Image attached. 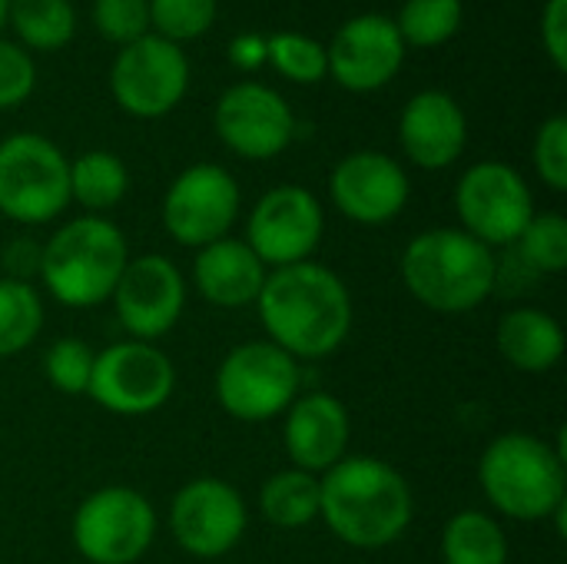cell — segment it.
<instances>
[{
    "label": "cell",
    "instance_id": "9a60e30c",
    "mask_svg": "<svg viewBox=\"0 0 567 564\" xmlns=\"http://www.w3.org/2000/svg\"><path fill=\"white\" fill-rule=\"evenodd\" d=\"M169 525L179 548L196 558H219L243 539L246 505L233 485L219 479H196L176 492Z\"/></svg>",
    "mask_w": 567,
    "mask_h": 564
},
{
    "label": "cell",
    "instance_id": "44dd1931",
    "mask_svg": "<svg viewBox=\"0 0 567 564\" xmlns=\"http://www.w3.org/2000/svg\"><path fill=\"white\" fill-rule=\"evenodd\" d=\"M266 276V266L243 239H216L196 256V286L213 306L223 309L256 302Z\"/></svg>",
    "mask_w": 567,
    "mask_h": 564
},
{
    "label": "cell",
    "instance_id": "e575fe53",
    "mask_svg": "<svg viewBox=\"0 0 567 564\" xmlns=\"http://www.w3.org/2000/svg\"><path fill=\"white\" fill-rule=\"evenodd\" d=\"M37 86V66L30 53L10 40H0V110L20 106Z\"/></svg>",
    "mask_w": 567,
    "mask_h": 564
},
{
    "label": "cell",
    "instance_id": "d4e9b609",
    "mask_svg": "<svg viewBox=\"0 0 567 564\" xmlns=\"http://www.w3.org/2000/svg\"><path fill=\"white\" fill-rule=\"evenodd\" d=\"M445 564H505L508 542L505 532L482 512H462L445 525L442 535Z\"/></svg>",
    "mask_w": 567,
    "mask_h": 564
},
{
    "label": "cell",
    "instance_id": "2e32d148",
    "mask_svg": "<svg viewBox=\"0 0 567 564\" xmlns=\"http://www.w3.org/2000/svg\"><path fill=\"white\" fill-rule=\"evenodd\" d=\"M110 299L116 302L123 329L140 342H150L176 326L186 302V286L166 256H140L126 259Z\"/></svg>",
    "mask_w": 567,
    "mask_h": 564
},
{
    "label": "cell",
    "instance_id": "7a4b0ae2",
    "mask_svg": "<svg viewBox=\"0 0 567 564\" xmlns=\"http://www.w3.org/2000/svg\"><path fill=\"white\" fill-rule=\"evenodd\" d=\"M319 515L352 548H385L412 522L409 482L379 459H342L319 479Z\"/></svg>",
    "mask_w": 567,
    "mask_h": 564
},
{
    "label": "cell",
    "instance_id": "277c9868",
    "mask_svg": "<svg viewBox=\"0 0 567 564\" xmlns=\"http://www.w3.org/2000/svg\"><path fill=\"white\" fill-rule=\"evenodd\" d=\"M126 266L123 233L100 216L70 219L40 253V276L53 299L73 309L100 306L113 296Z\"/></svg>",
    "mask_w": 567,
    "mask_h": 564
},
{
    "label": "cell",
    "instance_id": "603a6c76",
    "mask_svg": "<svg viewBox=\"0 0 567 564\" xmlns=\"http://www.w3.org/2000/svg\"><path fill=\"white\" fill-rule=\"evenodd\" d=\"M7 20L23 47L30 50H60L76 33V13L70 0H10Z\"/></svg>",
    "mask_w": 567,
    "mask_h": 564
},
{
    "label": "cell",
    "instance_id": "f1b7e54d",
    "mask_svg": "<svg viewBox=\"0 0 567 564\" xmlns=\"http://www.w3.org/2000/svg\"><path fill=\"white\" fill-rule=\"evenodd\" d=\"M266 60L292 83H319L329 73L326 47L296 30H279L266 37Z\"/></svg>",
    "mask_w": 567,
    "mask_h": 564
},
{
    "label": "cell",
    "instance_id": "484cf974",
    "mask_svg": "<svg viewBox=\"0 0 567 564\" xmlns=\"http://www.w3.org/2000/svg\"><path fill=\"white\" fill-rule=\"evenodd\" d=\"M259 505L276 529H302L319 515V479L299 469L279 472L262 485Z\"/></svg>",
    "mask_w": 567,
    "mask_h": 564
},
{
    "label": "cell",
    "instance_id": "4316f807",
    "mask_svg": "<svg viewBox=\"0 0 567 564\" xmlns=\"http://www.w3.org/2000/svg\"><path fill=\"white\" fill-rule=\"evenodd\" d=\"M462 0H405L395 20V30L405 47H442L462 27Z\"/></svg>",
    "mask_w": 567,
    "mask_h": 564
},
{
    "label": "cell",
    "instance_id": "7402d4cb",
    "mask_svg": "<svg viewBox=\"0 0 567 564\" xmlns=\"http://www.w3.org/2000/svg\"><path fill=\"white\" fill-rule=\"evenodd\" d=\"M502 356L522 372H545L565 356V332L542 309H515L498 326Z\"/></svg>",
    "mask_w": 567,
    "mask_h": 564
},
{
    "label": "cell",
    "instance_id": "5bb4252c",
    "mask_svg": "<svg viewBox=\"0 0 567 564\" xmlns=\"http://www.w3.org/2000/svg\"><path fill=\"white\" fill-rule=\"evenodd\" d=\"M219 140L246 160H272L296 136L289 103L266 83H236L216 103Z\"/></svg>",
    "mask_w": 567,
    "mask_h": 564
},
{
    "label": "cell",
    "instance_id": "4dcf8cb0",
    "mask_svg": "<svg viewBox=\"0 0 567 564\" xmlns=\"http://www.w3.org/2000/svg\"><path fill=\"white\" fill-rule=\"evenodd\" d=\"M216 0H150V27L169 43L203 37L216 20Z\"/></svg>",
    "mask_w": 567,
    "mask_h": 564
},
{
    "label": "cell",
    "instance_id": "3957f363",
    "mask_svg": "<svg viewBox=\"0 0 567 564\" xmlns=\"http://www.w3.org/2000/svg\"><path fill=\"white\" fill-rule=\"evenodd\" d=\"M402 279L422 306L435 312H468L492 296L498 263L492 249L465 229H429L409 243Z\"/></svg>",
    "mask_w": 567,
    "mask_h": 564
},
{
    "label": "cell",
    "instance_id": "d6986e66",
    "mask_svg": "<svg viewBox=\"0 0 567 564\" xmlns=\"http://www.w3.org/2000/svg\"><path fill=\"white\" fill-rule=\"evenodd\" d=\"M399 140L409 160L422 170H445L468 143L465 110L445 90H422L402 110Z\"/></svg>",
    "mask_w": 567,
    "mask_h": 564
},
{
    "label": "cell",
    "instance_id": "f546056e",
    "mask_svg": "<svg viewBox=\"0 0 567 564\" xmlns=\"http://www.w3.org/2000/svg\"><path fill=\"white\" fill-rule=\"evenodd\" d=\"M518 256L535 273H561L567 266V223L561 213H535L518 236Z\"/></svg>",
    "mask_w": 567,
    "mask_h": 564
},
{
    "label": "cell",
    "instance_id": "8992f818",
    "mask_svg": "<svg viewBox=\"0 0 567 564\" xmlns=\"http://www.w3.org/2000/svg\"><path fill=\"white\" fill-rule=\"evenodd\" d=\"M70 203V160L37 133L0 143V213L17 223H50Z\"/></svg>",
    "mask_w": 567,
    "mask_h": 564
},
{
    "label": "cell",
    "instance_id": "83f0119b",
    "mask_svg": "<svg viewBox=\"0 0 567 564\" xmlns=\"http://www.w3.org/2000/svg\"><path fill=\"white\" fill-rule=\"evenodd\" d=\"M43 326L40 296L20 279H0V359L23 352Z\"/></svg>",
    "mask_w": 567,
    "mask_h": 564
},
{
    "label": "cell",
    "instance_id": "836d02e7",
    "mask_svg": "<svg viewBox=\"0 0 567 564\" xmlns=\"http://www.w3.org/2000/svg\"><path fill=\"white\" fill-rule=\"evenodd\" d=\"M535 170L538 176L555 189H567V120L558 113L551 120L542 123L538 136H535Z\"/></svg>",
    "mask_w": 567,
    "mask_h": 564
},
{
    "label": "cell",
    "instance_id": "ba28073f",
    "mask_svg": "<svg viewBox=\"0 0 567 564\" xmlns=\"http://www.w3.org/2000/svg\"><path fill=\"white\" fill-rule=\"evenodd\" d=\"M189 86V60L179 43L146 33L120 47L110 66V90L116 103L140 120L169 113Z\"/></svg>",
    "mask_w": 567,
    "mask_h": 564
},
{
    "label": "cell",
    "instance_id": "e0dca14e",
    "mask_svg": "<svg viewBox=\"0 0 567 564\" xmlns=\"http://www.w3.org/2000/svg\"><path fill=\"white\" fill-rule=\"evenodd\" d=\"M329 73L352 93H372L385 86L405 60V43L395 20L382 13H362L339 27L326 47Z\"/></svg>",
    "mask_w": 567,
    "mask_h": 564
},
{
    "label": "cell",
    "instance_id": "4fadbf2b",
    "mask_svg": "<svg viewBox=\"0 0 567 564\" xmlns=\"http://www.w3.org/2000/svg\"><path fill=\"white\" fill-rule=\"evenodd\" d=\"M322 239V206L302 186L269 189L252 216L246 246L259 256L262 266H296L306 263Z\"/></svg>",
    "mask_w": 567,
    "mask_h": 564
},
{
    "label": "cell",
    "instance_id": "74e56055",
    "mask_svg": "<svg viewBox=\"0 0 567 564\" xmlns=\"http://www.w3.org/2000/svg\"><path fill=\"white\" fill-rule=\"evenodd\" d=\"M7 7H10V0H0V27L7 23Z\"/></svg>",
    "mask_w": 567,
    "mask_h": 564
},
{
    "label": "cell",
    "instance_id": "8d00e7d4",
    "mask_svg": "<svg viewBox=\"0 0 567 564\" xmlns=\"http://www.w3.org/2000/svg\"><path fill=\"white\" fill-rule=\"evenodd\" d=\"M229 57L236 66H262L266 63V37H256V33L236 37L229 47Z\"/></svg>",
    "mask_w": 567,
    "mask_h": 564
},
{
    "label": "cell",
    "instance_id": "5b68a950",
    "mask_svg": "<svg viewBox=\"0 0 567 564\" xmlns=\"http://www.w3.org/2000/svg\"><path fill=\"white\" fill-rule=\"evenodd\" d=\"M488 502L518 522H538L565 505V455L535 435L495 439L478 465Z\"/></svg>",
    "mask_w": 567,
    "mask_h": 564
},
{
    "label": "cell",
    "instance_id": "ac0fdd59",
    "mask_svg": "<svg viewBox=\"0 0 567 564\" xmlns=\"http://www.w3.org/2000/svg\"><path fill=\"white\" fill-rule=\"evenodd\" d=\"M332 199L342 216L362 226H382L409 203V176L385 153H352L332 170Z\"/></svg>",
    "mask_w": 567,
    "mask_h": 564
},
{
    "label": "cell",
    "instance_id": "7c38bea8",
    "mask_svg": "<svg viewBox=\"0 0 567 564\" xmlns=\"http://www.w3.org/2000/svg\"><path fill=\"white\" fill-rule=\"evenodd\" d=\"M239 213V186L216 163H196L183 170L166 199H163V226L183 246H209L226 239V229Z\"/></svg>",
    "mask_w": 567,
    "mask_h": 564
},
{
    "label": "cell",
    "instance_id": "8fae6325",
    "mask_svg": "<svg viewBox=\"0 0 567 564\" xmlns=\"http://www.w3.org/2000/svg\"><path fill=\"white\" fill-rule=\"evenodd\" d=\"M176 369L150 342H116L93 359L90 399L116 416H150L173 396Z\"/></svg>",
    "mask_w": 567,
    "mask_h": 564
},
{
    "label": "cell",
    "instance_id": "52a82bcc",
    "mask_svg": "<svg viewBox=\"0 0 567 564\" xmlns=\"http://www.w3.org/2000/svg\"><path fill=\"white\" fill-rule=\"evenodd\" d=\"M216 399L233 419L266 422L299 399V366L272 342H243L216 372Z\"/></svg>",
    "mask_w": 567,
    "mask_h": 564
},
{
    "label": "cell",
    "instance_id": "6da1fadb",
    "mask_svg": "<svg viewBox=\"0 0 567 564\" xmlns=\"http://www.w3.org/2000/svg\"><path fill=\"white\" fill-rule=\"evenodd\" d=\"M256 306L269 342L292 359H322L336 352L352 329L346 283L309 259L269 273Z\"/></svg>",
    "mask_w": 567,
    "mask_h": 564
},
{
    "label": "cell",
    "instance_id": "1f68e13d",
    "mask_svg": "<svg viewBox=\"0 0 567 564\" xmlns=\"http://www.w3.org/2000/svg\"><path fill=\"white\" fill-rule=\"evenodd\" d=\"M93 359H96V356L90 352L86 342H80V339H60V342L50 346L43 369H47V379H50V386H53L56 392L80 396V392H86V386H90Z\"/></svg>",
    "mask_w": 567,
    "mask_h": 564
},
{
    "label": "cell",
    "instance_id": "ffe728a7",
    "mask_svg": "<svg viewBox=\"0 0 567 564\" xmlns=\"http://www.w3.org/2000/svg\"><path fill=\"white\" fill-rule=\"evenodd\" d=\"M349 445V412L329 392L302 396L289 406L286 452L299 472H329Z\"/></svg>",
    "mask_w": 567,
    "mask_h": 564
},
{
    "label": "cell",
    "instance_id": "cb8c5ba5",
    "mask_svg": "<svg viewBox=\"0 0 567 564\" xmlns=\"http://www.w3.org/2000/svg\"><path fill=\"white\" fill-rule=\"evenodd\" d=\"M126 186L130 176L123 160L106 150H90L70 163V199L93 213L113 209L126 196Z\"/></svg>",
    "mask_w": 567,
    "mask_h": 564
},
{
    "label": "cell",
    "instance_id": "9c48e42d",
    "mask_svg": "<svg viewBox=\"0 0 567 564\" xmlns=\"http://www.w3.org/2000/svg\"><path fill=\"white\" fill-rule=\"evenodd\" d=\"M156 535L153 505L133 489L93 492L73 519L76 552L93 564H133L146 555Z\"/></svg>",
    "mask_w": 567,
    "mask_h": 564
},
{
    "label": "cell",
    "instance_id": "30bf717a",
    "mask_svg": "<svg viewBox=\"0 0 567 564\" xmlns=\"http://www.w3.org/2000/svg\"><path fill=\"white\" fill-rule=\"evenodd\" d=\"M455 209L465 233L492 249L518 243L535 216V199L522 173L508 163H475L458 180Z\"/></svg>",
    "mask_w": 567,
    "mask_h": 564
},
{
    "label": "cell",
    "instance_id": "d6a6232c",
    "mask_svg": "<svg viewBox=\"0 0 567 564\" xmlns=\"http://www.w3.org/2000/svg\"><path fill=\"white\" fill-rule=\"evenodd\" d=\"M93 23L110 43H133L150 33V0H93Z\"/></svg>",
    "mask_w": 567,
    "mask_h": 564
},
{
    "label": "cell",
    "instance_id": "d590c367",
    "mask_svg": "<svg viewBox=\"0 0 567 564\" xmlns=\"http://www.w3.org/2000/svg\"><path fill=\"white\" fill-rule=\"evenodd\" d=\"M542 43H545L555 70H567V0H548L545 3Z\"/></svg>",
    "mask_w": 567,
    "mask_h": 564
}]
</instances>
